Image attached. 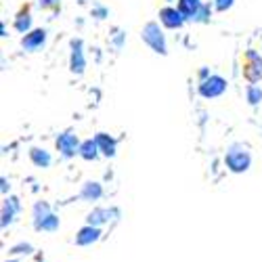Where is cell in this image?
Listing matches in <instances>:
<instances>
[{"instance_id":"52a82bcc","label":"cell","mask_w":262,"mask_h":262,"mask_svg":"<svg viewBox=\"0 0 262 262\" xmlns=\"http://www.w3.org/2000/svg\"><path fill=\"white\" fill-rule=\"evenodd\" d=\"M47 36H49V32L45 28H36L32 32L24 34V38H21V49L28 51V53H38L47 45Z\"/></svg>"},{"instance_id":"3957f363","label":"cell","mask_w":262,"mask_h":262,"mask_svg":"<svg viewBox=\"0 0 262 262\" xmlns=\"http://www.w3.org/2000/svg\"><path fill=\"white\" fill-rule=\"evenodd\" d=\"M187 21H195V24H206L210 21V5H204L202 0H179L177 7Z\"/></svg>"},{"instance_id":"7402d4cb","label":"cell","mask_w":262,"mask_h":262,"mask_svg":"<svg viewBox=\"0 0 262 262\" xmlns=\"http://www.w3.org/2000/svg\"><path fill=\"white\" fill-rule=\"evenodd\" d=\"M107 15H109V11L105 7H95L93 9V17H97V19H105Z\"/></svg>"},{"instance_id":"2e32d148","label":"cell","mask_w":262,"mask_h":262,"mask_svg":"<svg viewBox=\"0 0 262 262\" xmlns=\"http://www.w3.org/2000/svg\"><path fill=\"white\" fill-rule=\"evenodd\" d=\"M30 160H32V164L38 166V168H49V166L53 164L51 154H49L47 149H42V147H32V149H30Z\"/></svg>"},{"instance_id":"d6986e66","label":"cell","mask_w":262,"mask_h":262,"mask_svg":"<svg viewBox=\"0 0 262 262\" xmlns=\"http://www.w3.org/2000/svg\"><path fill=\"white\" fill-rule=\"evenodd\" d=\"M246 99H248V103L252 107H256L262 101V89H260L258 84H250L248 89H246Z\"/></svg>"},{"instance_id":"603a6c76","label":"cell","mask_w":262,"mask_h":262,"mask_svg":"<svg viewBox=\"0 0 262 262\" xmlns=\"http://www.w3.org/2000/svg\"><path fill=\"white\" fill-rule=\"evenodd\" d=\"M61 0H40V7L42 9H57Z\"/></svg>"},{"instance_id":"9c48e42d","label":"cell","mask_w":262,"mask_h":262,"mask_svg":"<svg viewBox=\"0 0 262 262\" xmlns=\"http://www.w3.org/2000/svg\"><path fill=\"white\" fill-rule=\"evenodd\" d=\"M185 15L179 11V9H174V7H164L160 11V24L168 30H181L185 26Z\"/></svg>"},{"instance_id":"5b68a950","label":"cell","mask_w":262,"mask_h":262,"mask_svg":"<svg viewBox=\"0 0 262 262\" xmlns=\"http://www.w3.org/2000/svg\"><path fill=\"white\" fill-rule=\"evenodd\" d=\"M57 145V151L63 156V158H74V156H80V145L82 141L78 139L76 133H72V130H68V133H61L55 141Z\"/></svg>"},{"instance_id":"9a60e30c","label":"cell","mask_w":262,"mask_h":262,"mask_svg":"<svg viewBox=\"0 0 262 262\" xmlns=\"http://www.w3.org/2000/svg\"><path fill=\"white\" fill-rule=\"evenodd\" d=\"M99 156H101V149H99V145H97V139H86V141H82V145H80V158H82V160L95 162Z\"/></svg>"},{"instance_id":"7c38bea8","label":"cell","mask_w":262,"mask_h":262,"mask_svg":"<svg viewBox=\"0 0 262 262\" xmlns=\"http://www.w3.org/2000/svg\"><path fill=\"white\" fill-rule=\"evenodd\" d=\"M80 198L84 202H99L103 198V187L97 181H86L80 189Z\"/></svg>"},{"instance_id":"8fae6325","label":"cell","mask_w":262,"mask_h":262,"mask_svg":"<svg viewBox=\"0 0 262 262\" xmlns=\"http://www.w3.org/2000/svg\"><path fill=\"white\" fill-rule=\"evenodd\" d=\"M114 216H118V210H107V208H95L89 216H86V225L101 227L109 221H114Z\"/></svg>"},{"instance_id":"484cf974","label":"cell","mask_w":262,"mask_h":262,"mask_svg":"<svg viewBox=\"0 0 262 262\" xmlns=\"http://www.w3.org/2000/svg\"><path fill=\"white\" fill-rule=\"evenodd\" d=\"M208 76H210V72H208V70H206V68H204V70H202V72H200V78H202V80H206V78H208Z\"/></svg>"},{"instance_id":"ac0fdd59","label":"cell","mask_w":262,"mask_h":262,"mask_svg":"<svg viewBox=\"0 0 262 262\" xmlns=\"http://www.w3.org/2000/svg\"><path fill=\"white\" fill-rule=\"evenodd\" d=\"M15 30H17L19 34L32 32V15H30L28 11H21V13L17 15V19H15Z\"/></svg>"},{"instance_id":"7a4b0ae2","label":"cell","mask_w":262,"mask_h":262,"mask_svg":"<svg viewBox=\"0 0 262 262\" xmlns=\"http://www.w3.org/2000/svg\"><path fill=\"white\" fill-rule=\"evenodd\" d=\"M141 38H143V42H145V45H147L151 51H154V53H158V55H168L166 36H164V32H162V28H160L158 21H149V24H145L143 30H141Z\"/></svg>"},{"instance_id":"cb8c5ba5","label":"cell","mask_w":262,"mask_h":262,"mask_svg":"<svg viewBox=\"0 0 262 262\" xmlns=\"http://www.w3.org/2000/svg\"><path fill=\"white\" fill-rule=\"evenodd\" d=\"M122 42H124V34L120 30H116V38H114V45L116 49H122Z\"/></svg>"},{"instance_id":"d4e9b609","label":"cell","mask_w":262,"mask_h":262,"mask_svg":"<svg viewBox=\"0 0 262 262\" xmlns=\"http://www.w3.org/2000/svg\"><path fill=\"white\" fill-rule=\"evenodd\" d=\"M0 183H3V187H0V191H3V195H7V191L11 189V185H9V181H7V179H3V181H0Z\"/></svg>"},{"instance_id":"8992f818","label":"cell","mask_w":262,"mask_h":262,"mask_svg":"<svg viewBox=\"0 0 262 262\" xmlns=\"http://www.w3.org/2000/svg\"><path fill=\"white\" fill-rule=\"evenodd\" d=\"M70 49H72V53H70V70H72V74L82 76V74H84V70H86L84 42H82L80 38H74V40L70 42Z\"/></svg>"},{"instance_id":"277c9868","label":"cell","mask_w":262,"mask_h":262,"mask_svg":"<svg viewBox=\"0 0 262 262\" xmlns=\"http://www.w3.org/2000/svg\"><path fill=\"white\" fill-rule=\"evenodd\" d=\"M229 89V84L223 76H218V74H210L206 80L200 82V95L204 99H218V97H223Z\"/></svg>"},{"instance_id":"6da1fadb","label":"cell","mask_w":262,"mask_h":262,"mask_svg":"<svg viewBox=\"0 0 262 262\" xmlns=\"http://www.w3.org/2000/svg\"><path fill=\"white\" fill-rule=\"evenodd\" d=\"M225 164L227 168L233 172V174H244L250 170L252 166V156H250V151L246 145L242 143H233L229 149H227V154H225Z\"/></svg>"},{"instance_id":"e0dca14e","label":"cell","mask_w":262,"mask_h":262,"mask_svg":"<svg viewBox=\"0 0 262 262\" xmlns=\"http://www.w3.org/2000/svg\"><path fill=\"white\" fill-rule=\"evenodd\" d=\"M53 214V210H51V206H49V202H36L34 204V208H32V218H34V229L36 227H40L42 223L47 221V218Z\"/></svg>"},{"instance_id":"ffe728a7","label":"cell","mask_w":262,"mask_h":262,"mask_svg":"<svg viewBox=\"0 0 262 262\" xmlns=\"http://www.w3.org/2000/svg\"><path fill=\"white\" fill-rule=\"evenodd\" d=\"M233 5H235V0H214V9H216L218 13L229 11Z\"/></svg>"},{"instance_id":"4fadbf2b","label":"cell","mask_w":262,"mask_h":262,"mask_svg":"<svg viewBox=\"0 0 262 262\" xmlns=\"http://www.w3.org/2000/svg\"><path fill=\"white\" fill-rule=\"evenodd\" d=\"M95 139H97V145H99V149H101V156H105V158H114V156H116L118 141H116L114 137H109L107 133H97Z\"/></svg>"},{"instance_id":"30bf717a","label":"cell","mask_w":262,"mask_h":262,"mask_svg":"<svg viewBox=\"0 0 262 262\" xmlns=\"http://www.w3.org/2000/svg\"><path fill=\"white\" fill-rule=\"evenodd\" d=\"M103 231L101 227H93V225H84L78 233H76V246L80 248H86V246H93L101 239Z\"/></svg>"},{"instance_id":"ba28073f","label":"cell","mask_w":262,"mask_h":262,"mask_svg":"<svg viewBox=\"0 0 262 262\" xmlns=\"http://www.w3.org/2000/svg\"><path fill=\"white\" fill-rule=\"evenodd\" d=\"M244 76L250 84H256L262 78V57L256 51H248L244 61Z\"/></svg>"},{"instance_id":"5bb4252c","label":"cell","mask_w":262,"mask_h":262,"mask_svg":"<svg viewBox=\"0 0 262 262\" xmlns=\"http://www.w3.org/2000/svg\"><path fill=\"white\" fill-rule=\"evenodd\" d=\"M19 212V202L15 198H7L3 202V221H0V225H3V229H7L13 221H15V216Z\"/></svg>"},{"instance_id":"44dd1931","label":"cell","mask_w":262,"mask_h":262,"mask_svg":"<svg viewBox=\"0 0 262 262\" xmlns=\"http://www.w3.org/2000/svg\"><path fill=\"white\" fill-rule=\"evenodd\" d=\"M11 252H13V254H32L34 248H32L30 244H17V246L11 248Z\"/></svg>"}]
</instances>
